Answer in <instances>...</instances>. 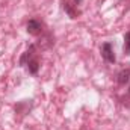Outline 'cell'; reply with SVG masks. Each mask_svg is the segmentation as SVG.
<instances>
[{"instance_id": "8", "label": "cell", "mask_w": 130, "mask_h": 130, "mask_svg": "<svg viewBox=\"0 0 130 130\" xmlns=\"http://www.w3.org/2000/svg\"><path fill=\"white\" fill-rule=\"evenodd\" d=\"M129 94H130V86H129Z\"/></svg>"}, {"instance_id": "6", "label": "cell", "mask_w": 130, "mask_h": 130, "mask_svg": "<svg viewBox=\"0 0 130 130\" xmlns=\"http://www.w3.org/2000/svg\"><path fill=\"white\" fill-rule=\"evenodd\" d=\"M123 52L124 55L130 56V32H127L124 35V45H123Z\"/></svg>"}, {"instance_id": "9", "label": "cell", "mask_w": 130, "mask_h": 130, "mask_svg": "<svg viewBox=\"0 0 130 130\" xmlns=\"http://www.w3.org/2000/svg\"><path fill=\"white\" fill-rule=\"evenodd\" d=\"M121 2H127V0H121Z\"/></svg>"}, {"instance_id": "5", "label": "cell", "mask_w": 130, "mask_h": 130, "mask_svg": "<svg viewBox=\"0 0 130 130\" xmlns=\"http://www.w3.org/2000/svg\"><path fill=\"white\" fill-rule=\"evenodd\" d=\"M62 8H64L65 12L68 14V17H70V18H73V20L79 18V15H80V11L77 9V6H73V5H70L68 2H64V3H62Z\"/></svg>"}, {"instance_id": "7", "label": "cell", "mask_w": 130, "mask_h": 130, "mask_svg": "<svg viewBox=\"0 0 130 130\" xmlns=\"http://www.w3.org/2000/svg\"><path fill=\"white\" fill-rule=\"evenodd\" d=\"M74 3H76V6H77V5H80V3H82V0H74Z\"/></svg>"}, {"instance_id": "1", "label": "cell", "mask_w": 130, "mask_h": 130, "mask_svg": "<svg viewBox=\"0 0 130 130\" xmlns=\"http://www.w3.org/2000/svg\"><path fill=\"white\" fill-rule=\"evenodd\" d=\"M20 67L26 68L29 74L36 76L38 71H39V67H41V61H39V50L36 47V44H30L26 52L21 55L20 58Z\"/></svg>"}, {"instance_id": "2", "label": "cell", "mask_w": 130, "mask_h": 130, "mask_svg": "<svg viewBox=\"0 0 130 130\" xmlns=\"http://www.w3.org/2000/svg\"><path fill=\"white\" fill-rule=\"evenodd\" d=\"M100 52H101V58L107 64H115L117 62V56H115V52H113V45L110 42H103L101 47H100Z\"/></svg>"}, {"instance_id": "4", "label": "cell", "mask_w": 130, "mask_h": 130, "mask_svg": "<svg viewBox=\"0 0 130 130\" xmlns=\"http://www.w3.org/2000/svg\"><path fill=\"white\" fill-rule=\"evenodd\" d=\"M129 80H130V67H126V68H123V70L118 71V74H117V83L120 86H124L126 83H129Z\"/></svg>"}, {"instance_id": "3", "label": "cell", "mask_w": 130, "mask_h": 130, "mask_svg": "<svg viewBox=\"0 0 130 130\" xmlns=\"http://www.w3.org/2000/svg\"><path fill=\"white\" fill-rule=\"evenodd\" d=\"M26 30L29 35H33V36H39L44 32V23L38 18H30L26 24Z\"/></svg>"}]
</instances>
